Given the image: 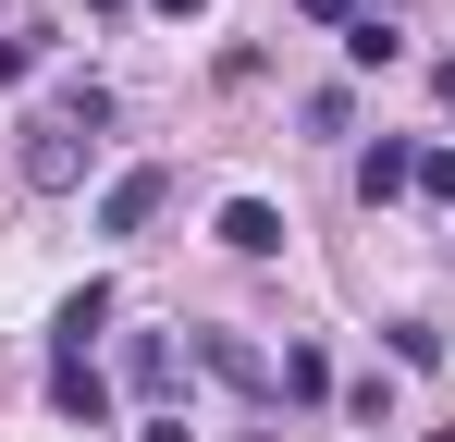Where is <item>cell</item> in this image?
<instances>
[{"label": "cell", "instance_id": "cell-5", "mask_svg": "<svg viewBox=\"0 0 455 442\" xmlns=\"http://www.w3.org/2000/svg\"><path fill=\"white\" fill-rule=\"evenodd\" d=\"M50 406H62L75 430H111V381H99V357H50Z\"/></svg>", "mask_w": 455, "mask_h": 442}, {"label": "cell", "instance_id": "cell-16", "mask_svg": "<svg viewBox=\"0 0 455 442\" xmlns=\"http://www.w3.org/2000/svg\"><path fill=\"white\" fill-rule=\"evenodd\" d=\"M148 12H172V25H197V12H210V0H148Z\"/></svg>", "mask_w": 455, "mask_h": 442}, {"label": "cell", "instance_id": "cell-18", "mask_svg": "<svg viewBox=\"0 0 455 442\" xmlns=\"http://www.w3.org/2000/svg\"><path fill=\"white\" fill-rule=\"evenodd\" d=\"M443 258H455V246H443Z\"/></svg>", "mask_w": 455, "mask_h": 442}, {"label": "cell", "instance_id": "cell-2", "mask_svg": "<svg viewBox=\"0 0 455 442\" xmlns=\"http://www.w3.org/2000/svg\"><path fill=\"white\" fill-rule=\"evenodd\" d=\"M160 209H172V172H160V160H136V172L99 185V233H148Z\"/></svg>", "mask_w": 455, "mask_h": 442}, {"label": "cell", "instance_id": "cell-12", "mask_svg": "<svg viewBox=\"0 0 455 442\" xmlns=\"http://www.w3.org/2000/svg\"><path fill=\"white\" fill-rule=\"evenodd\" d=\"M50 111H62V123H86V136H99V123H111V86H99V74H75V86H62V99H50Z\"/></svg>", "mask_w": 455, "mask_h": 442}, {"label": "cell", "instance_id": "cell-13", "mask_svg": "<svg viewBox=\"0 0 455 442\" xmlns=\"http://www.w3.org/2000/svg\"><path fill=\"white\" fill-rule=\"evenodd\" d=\"M419 197H431V209H455V147H419Z\"/></svg>", "mask_w": 455, "mask_h": 442}, {"label": "cell", "instance_id": "cell-7", "mask_svg": "<svg viewBox=\"0 0 455 442\" xmlns=\"http://www.w3.org/2000/svg\"><path fill=\"white\" fill-rule=\"evenodd\" d=\"M222 246H234V258H283V209H271V197H234V209H222Z\"/></svg>", "mask_w": 455, "mask_h": 442}, {"label": "cell", "instance_id": "cell-3", "mask_svg": "<svg viewBox=\"0 0 455 442\" xmlns=\"http://www.w3.org/2000/svg\"><path fill=\"white\" fill-rule=\"evenodd\" d=\"M197 368H210V381H222V393H246V406H259V393H283V368L259 357V344H246V332H197Z\"/></svg>", "mask_w": 455, "mask_h": 442}, {"label": "cell", "instance_id": "cell-8", "mask_svg": "<svg viewBox=\"0 0 455 442\" xmlns=\"http://www.w3.org/2000/svg\"><path fill=\"white\" fill-rule=\"evenodd\" d=\"M50 332H62V357H86V344L111 332V283H75V295H62V320H50Z\"/></svg>", "mask_w": 455, "mask_h": 442}, {"label": "cell", "instance_id": "cell-1", "mask_svg": "<svg viewBox=\"0 0 455 442\" xmlns=\"http://www.w3.org/2000/svg\"><path fill=\"white\" fill-rule=\"evenodd\" d=\"M86 123H62V111H37V123H25V160H12V172H25V185H37V197H75L86 185Z\"/></svg>", "mask_w": 455, "mask_h": 442}, {"label": "cell", "instance_id": "cell-14", "mask_svg": "<svg viewBox=\"0 0 455 442\" xmlns=\"http://www.w3.org/2000/svg\"><path fill=\"white\" fill-rule=\"evenodd\" d=\"M37 74V37H0V86H25Z\"/></svg>", "mask_w": 455, "mask_h": 442}, {"label": "cell", "instance_id": "cell-17", "mask_svg": "<svg viewBox=\"0 0 455 442\" xmlns=\"http://www.w3.org/2000/svg\"><path fill=\"white\" fill-rule=\"evenodd\" d=\"M148 442H197V430H185V418H148Z\"/></svg>", "mask_w": 455, "mask_h": 442}, {"label": "cell", "instance_id": "cell-15", "mask_svg": "<svg viewBox=\"0 0 455 442\" xmlns=\"http://www.w3.org/2000/svg\"><path fill=\"white\" fill-rule=\"evenodd\" d=\"M307 25H357V12H370V0H296Z\"/></svg>", "mask_w": 455, "mask_h": 442}, {"label": "cell", "instance_id": "cell-4", "mask_svg": "<svg viewBox=\"0 0 455 442\" xmlns=\"http://www.w3.org/2000/svg\"><path fill=\"white\" fill-rule=\"evenodd\" d=\"M357 197H370V209L419 197V147H406V136H370V147H357Z\"/></svg>", "mask_w": 455, "mask_h": 442}, {"label": "cell", "instance_id": "cell-6", "mask_svg": "<svg viewBox=\"0 0 455 442\" xmlns=\"http://www.w3.org/2000/svg\"><path fill=\"white\" fill-rule=\"evenodd\" d=\"M124 381H136V406H160V393L185 381V357H172V332H124Z\"/></svg>", "mask_w": 455, "mask_h": 442}, {"label": "cell", "instance_id": "cell-11", "mask_svg": "<svg viewBox=\"0 0 455 442\" xmlns=\"http://www.w3.org/2000/svg\"><path fill=\"white\" fill-rule=\"evenodd\" d=\"M283 393H307V406H320V393H332V357H320V344H307V332H296V344H283Z\"/></svg>", "mask_w": 455, "mask_h": 442}, {"label": "cell", "instance_id": "cell-10", "mask_svg": "<svg viewBox=\"0 0 455 442\" xmlns=\"http://www.w3.org/2000/svg\"><path fill=\"white\" fill-rule=\"evenodd\" d=\"M296 111H307V136H357V86H307Z\"/></svg>", "mask_w": 455, "mask_h": 442}, {"label": "cell", "instance_id": "cell-9", "mask_svg": "<svg viewBox=\"0 0 455 442\" xmlns=\"http://www.w3.org/2000/svg\"><path fill=\"white\" fill-rule=\"evenodd\" d=\"M394 50H406V25H394V12H357V25H345V62H394Z\"/></svg>", "mask_w": 455, "mask_h": 442}]
</instances>
